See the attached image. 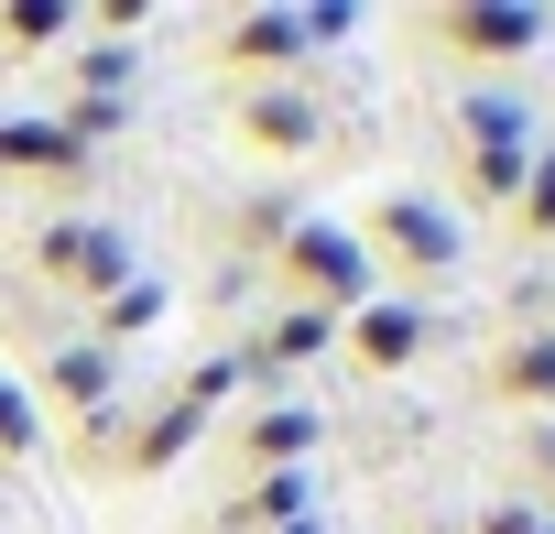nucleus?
I'll return each instance as SVG.
<instances>
[{
	"label": "nucleus",
	"instance_id": "412c9836",
	"mask_svg": "<svg viewBox=\"0 0 555 534\" xmlns=\"http://www.w3.org/2000/svg\"><path fill=\"white\" fill-rule=\"evenodd\" d=\"M533 523H544V512H533V501H490V512H479V523H468V534H533Z\"/></svg>",
	"mask_w": 555,
	"mask_h": 534
},
{
	"label": "nucleus",
	"instance_id": "f03ea898",
	"mask_svg": "<svg viewBox=\"0 0 555 534\" xmlns=\"http://www.w3.org/2000/svg\"><path fill=\"white\" fill-rule=\"evenodd\" d=\"M371 262H392L403 284H447L457 262H468V229L436 207V196H414V186H392V196H371L360 207V229H349Z\"/></svg>",
	"mask_w": 555,
	"mask_h": 534
},
{
	"label": "nucleus",
	"instance_id": "9d476101",
	"mask_svg": "<svg viewBox=\"0 0 555 534\" xmlns=\"http://www.w3.org/2000/svg\"><path fill=\"white\" fill-rule=\"evenodd\" d=\"M327 447V404H272V415H250L240 425V469L261 480V469H306Z\"/></svg>",
	"mask_w": 555,
	"mask_h": 534
},
{
	"label": "nucleus",
	"instance_id": "1a4fd4ad",
	"mask_svg": "<svg viewBox=\"0 0 555 534\" xmlns=\"http://www.w3.org/2000/svg\"><path fill=\"white\" fill-rule=\"evenodd\" d=\"M77 415V425H109L120 415V349H99V339H55V360H44V382H34V415Z\"/></svg>",
	"mask_w": 555,
	"mask_h": 534
},
{
	"label": "nucleus",
	"instance_id": "6e6552de",
	"mask_svg": "<svg viewBox=\"0 0 555 534\" xmlns=\"http://www.w3.org/2000/svg\"><path fill=\"white\" fill-rule=\"evenodd\" d=\"M338 339H349V360H360L371 382H392V371H414V360L436 349V317H425L414 295H371L360 317H338Z\"/></svg>",
	"mask_w": 555,
	"mask_h": 534
},
{
	"label": "nucleus",
	"instance_id": "0eeeda50",
	"mask_svg": "<svg viewBox=\"0 0 555 534\" xmlns=\"http://www.w3.org/2000/svg\"><path fill=\"white\" fill-rule=\"evenodd\" d=\"M207 55L229 66V88H284V77H306L317 34H306V12H229L207 34Z\"/></svg>",
	"mask_w": 555,
	"mask_h": 534
},
{
	"label": "nucleus",
	"instance_id": "4be33fe9",
	"mask_svg": "<svg viewBox=\"0 0 555 534\" xmlns=\"http://www.w3.org/2000/svg\"><path fill=\"white\" fill-rule=\"evenodd\" d=\"M533 469H544V480H555V425H544V436H533Z\"/></svg>",
	"mask_w": 555,
	"mask_h": 534
},
{
	"label": "nucleus",
	"instance_id": "9b49d317",
	"mask_svg": "<svg viewBox=\"0 0 555 534\" xmlns=\"http://www.w3.org/2000/svg\"><path fill=\"white\" fill-rule=\"evenodd\" d=\"M317 491H327L317 469H261L218 523H229V534H295V523H317Z\"/></svg>",
	"mask_w": 555,
	"mask_h": 534
},
{
	"label": "nucleus",
	"instance_id": "aec40b11",
	"mask_svg": "<svg viewBox=\"0 0 555 534\" xmlns=\"http://www.w3.org/2000/svg\"><path fill=\"white\" fill-rule=\"evenodd\" d=\"M34 447H44V415H34V393L12 371H0V458H34Z\"/></svg>",
	"mask_w": 555,
	"mask_h": 534
},
{
	"label": "nucleus",
	"instance_id": "ddd939ff",
	"mask_svg": "<svg viewBox=\"0 0 555 534\" xmlns=\"http://www.w3.org/2000/svg\"><path fill=\"white\" fill-rule=\"evenodd\" d=\"M0 175H88V142L55 120V110H34V120H0Z\"/></svg>",
	"mask_w": 555,
	"mask_h": 534
},
{
	"label": "nucleus",
	"instance_id": "6ab92c4d",
	"mask_svg": "<svg viewBox=\"0 0 555 534\" xmlns=\"http://www.w3.org/2000/svg\"><path fill=\"white\" fill-rule=\"evenodd\" d=\"M66 77H77V99H120L142 77V44H88V55H66Z\"/></svg>",
	"mask_w": 555,
	"mask_h": 534
},
{
	"label": "nucleus",
	"instance_id": "5701e85b",
	"mask_svg": "<svg viewBox=\"0 0 555 534\" xmlns=\"http://www.w3.org/2000/svg\"><path fill=\"white\" fill-rule=\"evenodd\" d=\"M533 534H555V523H533Z\"/></svg>",
	"mask_w": 555,
	"mask_h": 534
},
{
	"label": "nucleus",
	"instance_id": "7ed1b4c3",
	"mask_svg": "<svg viewBox=\"0 0 555 534\" xmlns=\"http://www.w3.org/2000/svg\"><path fill=\"white\" fill-rule=\"evenodd\" d=\"M34 284H55L66 306L120 295L131 284V229H109V218H44L34 229Z\"/></svg>",
	"mask_w": 555,
	"mask_h": 534
},
{
	"label": "nucleus",
	"instance_id": "f3484780",
	"mask_svg": "<svg viewBox=\"0 0 555 534\" xmlns=\"http://www.w3.org/2000/svg\"><path fill=\"white\" fill-rule=\"evenodd\" d=\"M327 339H338V317H306V306H284V317L261 328V349H240V371H250V360H284V371H295V360H317Z\"/></svg>",
	"mask_w": 555,
	"mask_h": 534
},
{
	"label": "nucleus",
	"instance_id": "a211bd4d",
	"mask_svg": "<svg viewBox=\"0 0 555 534\" xmlns=\"http://www.w3.org/2000/svg\"><path fill=\"white\" fill-rule=\"evenodd\" d=\"M0 44H12V55L77 44V12H66V0H12V12H0Z\"/></svg>",
	"mask_w": 555,
	"mask_h": 534
},
{
	"label": "nucleus",
	"instance_id": "dca6fc26",
	"mask_svg": "<svg viewBox=\"0 0 555 534\" xmlns=\"http://www.w3.org/2000/svg\"><path fill=\"white\" fill-rule=\"evenodd\" d=\"M512 240L522 251H555V142H533V175L512 196Z\"/></svg>",
	"mask_w": 555,
	"mask_h": 534
},
{
	"label": "nucleus",
	"instance_id": "39448f33",
	"mask_svg": "<svg viewBox=\"0 0 555 534\" xmlns=\"http://www.w3.org/2000/svg\"><path fill=\"white\" fill-rule=\"evenodd\" d=\"M229 142H240L250 164H306V153H327L338 131H327V99H317L306 77H284V88H229Z\"/></svg>",
	"mask_w": 555,
	"mask_h": 534
},
{
	"label": "nucleus",
	"instance_id": "f257e3e1",
	"mask_svg": "<svg viewBox=\"0 0 555 534\" xmlns=\"http://www.w3.org/2000/svg\"><path fill=\"white\" fill-rule=\"evenodd\" d=\"M272 284L306 317H360L371 306V251L349 240V218H284L272 229Z\"/></svg>",
	"mask_w": 555,
	"mask_h": 534
},
{
	"label": "nucleus",
	"instance_id": "4468645a",
	"mask_svg": "<svg viewBox=\"0 0 555 534\" xmlns=\"http://www.w3.org/2000/svg\"><path fill=\"white\" fill-rule=\"evenodd\" d=\"M196 436H207V404H185V393H175L164 415H142V425H131V447H120V469H131V480H164V469H175V458H185Z\"/></svg>",
	"mask_w": 555,
	"mask_h": 534
},
{
	"label": "nucleus",
	"instance_id": "f8f14e48",
	"mask_svg": "<svg viewBox=\"0 0 555 534\" xmlns=\"http://www.w3.org/2000/svg\"><path fill=\"white\" fill-rule=\"evenodd\" d=\"M490 404H512V415H555V328H522L512 349H490Z\"/></svg>",
	"mask_w": 555,
	"mask_h": 534
},
{
	"label": "nucleus",
	"instance_id": "423d86ee",
	"mask_svg": "<svg viewBox=\"0 0 555 534\" xmlns=\"http://www.w3.org/2000/svg\"><path fill=\"white\" fill-rule=\"evenodd\" d=\"M457 164H468V196L512 218V196H522V175H533V120H522L512 99H468V110H457Z\"/></svg>",
	"mask_w": 555,
	"mask_h": 534
},
{
	"label": "nucleus",
	"instance_id": "20e7f679",
	"mask_svg": "<svg viewBox=\"0 0 555 534\" xmlns=\"http://www.w3.org/2000/svg\"><path fill=\"white\" fill-rule=\"evenodd\" d=\"M425 44L447 66H468V77H501V66H522L544 44V12L533 0H447V12H425Z\"/></svg>",
	"mask_w": 555,
	"mask_h": 534
},
{
	"label": "nucleus",
	"instance_id": "2eb2a0df",
	"mask_svg": "<svg viewBox=\"0 0 555 534\" xmlns=\"http://www.w3.org/2000/svg\"><path fill=\"white\" fill-rule=\"evenodd\" d=\"M164 317H175V295H164V284H142V274H131V284H120V295H99V306H88V339H99V349H120V339H153V328H164Z\"/></svg>",
	"mask_w": 555,
	"mask_h": 534
}]
</instances>
